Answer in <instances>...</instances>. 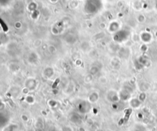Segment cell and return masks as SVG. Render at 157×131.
<instances>
[{
    "label": "cell",
    "mask_w": 157,
    "mask_h": 131,
    "mask_svg": "<svg viewBox=\"0 0 157 131\" xmlns=\"http://www.w3.org/2000/svg\"><path fill=\"white\" fill-rule=\"evenodd\" d=\"M4 109H5V104H4L2 99L0 98V113H2V112L4 110Z\"/></svg>",
    "instance_id": "obj_2"
},
{
    "label": "cell",
    "mask_w": 157,
    "mask_h": 131,
    "mask_svg": "<svg viewBox=\"0 0 157 131\" xmlns=\"http://www.w3.org/2000/svg\"><path fill=\"white\" fill-rule=\"evenodd\" d=\"M17 129V125L15 124H8L6 126H5L2 129V131H15V129Z\"/></svg>",
    "instance_id": "obj_1"
}]
</instances>
